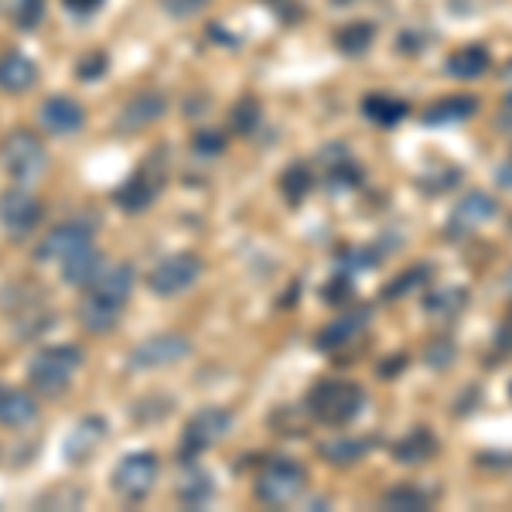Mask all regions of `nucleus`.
Returning <instances> with one entry per match:
<instances>
[{"mask_svg": "<svg viewBox=\"0 0 512 512\" xmlns=\"http://www.w3.org/2000/svg\"><path fill=\"white\" fill-rule=\"evenodd\" d=\"M130 294H134V270H130V263L103 267V274L86 287V294L79 301V325L93 335L113 332Z\"/></svg>", "mask_w": 512, "mask_h": 512, "instance_id": "obj_1", "label": "nucleus"}, {"mask_svg": "<svg viewBox=\"0 0 512 512\" xmlns=\"http://www.w3.org/2000/svg\"><path fill=\"white\" fill-rule=\"evenodd\" d=\"M308 414L325 427H345L366 407V390L352 379H318L304 396Z\"/></svg>", "mask_w": 512, "mask_h": 512, "instance_id": "obj_2", "label": "nucleus"}, {"mask_svg": "<svg viewBox=\"0 0 512 512\" xmlns=\"http://www.w3.org/2000/svg\"><path fill=\"white\" fill-rule=\"evenodd\" d=\"M82 362L86 359H82L79 345H72V342L48 345V349H41L28 366L31 390L41 396H62L72 383H76Z\"/></svg>", "mask_w": 512, "mask_h": 512, "instance_id": "obj_3", "label": "nucleus"}, {"mask_svg": "<svg viewBox=\"0 0 512 512\" xmlns=\"http://www.w3.org/2000/svg\"><path fill=\"white\" fill-rule=\"evenodd\" d=\"M0 164L18 185H28L35 181L41 171L48 168V147L35 130L28 127H14L7 130L4 140H0Z\"/></svg>", "mask_w": 512, "mask_h": 512, "instance_id": "obj_4", "label": "nucleus"}, {"mask_svg": "<svg viewBox=\"0 0 512 512\" xmlns=\"http://www.w3.org/2000/svg\"><path fill=\"white\" fill-rule=\"evenodd\" d=\"M308 485V472L291 458H270L256 475V499L263 506H287Z\"/></svg>", "mask_w": 512, "mask_h": 512, "instance_id": "obj_5", "label": "nucleus"}, {"mask_svg": "<svg viewBox=\"0 0 512 512\" xmlns=\"http://www.w3.org/2000/svg\"><path fill=\"white\" fill-rule=\"evenodd\" d=\"M161 461L154 451H130L120 458V465L113 468V489H117L120 499L127 502H144L147 495L154 492V482H158Z\"/></svg>", "mask_w": 512, "mask_h": 512, "instance_id": "obj_6", "label": "nucleus"}, {"mask_svg": "<svg viewBox=\"0 0 512 512\" xmlns=\"http://www.w3.org/2000/svg\"><path fill=\"white\" fill-rule=\"evenodd\" d=\"M233 427V414L226 407H202L198 414H192V420L185 424V434H181V461H195L202 451H209L212 444H219L222 437L229 434Z\"/></svg>", "mask_w": 512, "mask_h": 512, "instance_id": "obj_7", "label": "nucleus"}, {"mask_svg": "<svg viewBox=\"0 0 512 512\" xmlns=\"http://www.w3.org/2000/svg\"><path fill=\"white\" fill-rule=\"evenodd\" d=\"M164 154H168L164 147L151 151V158H147L144 168H140L137 175H130L117 192H113V202H117L123 212H144L147 205L158 198L161 181H164V164H168Z\"/></svg>", "mask_w": 512, "mask_h": 512, "instance_id": "obj_8", "label": "nucleus"}, {"mask_svg": "<svg viewBox=\"0 0 512 512\" xmlns=\"http://www.w3.org/2000/svg\"><path fill=\"white\" fill-rule=\"evenodd\" d=\"M198 277H202V260H198L195 253H171L154 263V270L147 274V287L158 297H178V294H185Z\"/></svg>", "mask_w": 512, "mask_h": 512, "instance_id": "obj_9", "label": "nucleus"}, {"mask_svg": "<svg viewBox=\"0 0 512 512\" xmlns=\"http://www.w3.org/2000/svg\"><path fill=\"white\" fill-rule=\"evenodd\" d=\"M185 355H192V338L181 335V332H161V335L144 338V342L127 355V366L130 369H164V366H175V362H181Z\"/></svg>", "mask_w": 512, "mask_h": 512, "instance_id": "obj_10", "label": "nucleus"}, {"mask_svg": "<svg viewBox=\"0 0 512 512\" xmlns=\"http://www.w3.org/2000/svg\"><path fill=\"white\" fill-rule=\"evenodd\" d=\"M45 219V205L38 195H31L28 188H11V192L0 195V226L7 229L14 239L28 236L38 229V222Z\"/></svg>", "mask_w": 512, "mask_h": 512, "instance_id": "obj_11", "label": "nucleus"}, {"mask_svg": "<svg viewBox=\"0 0 512 512\" xmlns=\"http://www.w3.org/2000/svg\"><path fill=\"white\" fill-rule=\"evenodd\" d=\"M89 243H93V226L82 222V219H65L38 243L35 260L38 263H62Z\"/></svg>", "mask_w": 512, "mask_h": 512, "instance_id": "obj_12", "label": "nucleus"}, {"mask_svg": "<svg viewBox=\"0 0 512 512\" xmlns=\"http://www.w3.org/2000/svg\"><path fill=\"white\" fill-rule=\"evenodd\" d=\"M495 216H499V202H495L489 192H478L475 188V192H465V198L451 209L444 233H448V239H461V236L475 233L478 226H485V222Z\"/></svg>", "mask_w": 512, "mask_h": 512, "instance_id": "obj_13", "label": "nucleus"}, {"mask_svg": "<svg viewBox=\"0 0 512 512\" xmlns=\"http://www.w3.org/2000/svg\"><path fill=\"white\" fill-rule=\"evenodd\" d=\"M164 113H168V96H164L161 89H140V93H134L123 103L117 127L123 134H137V130L158 123Z\"/></svg>", "mask_w": 512, "mask_h": 512, "instance_id": "obj_14", "label": "nucleus"}, {"mask_svg": "<svg viewBox=\"0 0 512 512\" xmlns=\"http://www.w3.org/2000/svg\"><path fill=\"white\" fill-rule=\"evenodd\" d=\"M38 120H41V127H45L48 134L72 137V134H79V130L86 127V110H82L72 96L55 93V96H48L45 103H41Z\"/></svg>", "mask_w": 512, "mask_h": 512, "instance_id": "obj_15", "label": "nucleus"}, {"mask_svg": "<svg viewBox=\"0 0 512 512\" xmlns=\"http://www.w3.org/2000/svg\"><path fill=\"white\" fill-rule=\"evenodd\" d=\"M41 417V407L35 393L21 390V386H0V427L24 431Z\"/></svg>", "mask_w": 512, "mask_h": 512, "instance_id": "obj_16", "label": "nucleus"}, {"mask_svg": "<svg viewBox=\"0 0 512 512\" xmlns=\"http://www.w3.org/2000/svg\"><path fill=\"white\" fill-rule=\"evenodd\" d=\"M318 161L325 164V181L332 192H345V188H359L362 185V168L352 161L349 147L345 144H332L321 147Z\"/></svg>", "mask_w": 512, "mask_h": 512, "instance_id": "obj_17", "label": "nucleus"}, {"mask_svg": "<svg viewBox=\"0 0 512 512\" xmlns=\"http://www.w3.org/2000/svg\"><path fill=\"white\" fill-rule=\"evenodd\" d=\"M369 315H373L369 308L345 311L342 318H335L332 325L318 332V349L321 352H335V349H345V345H352L355 338L362 335V328L369 325Z\"/></svg>", "mask_w": 512, "mask_h": 512, "instance_id": "obj_18", "label": "nucleus"}, {"mask_svg": "<svg viewBox=\"0 0 512 512\" xmlns=\"http://www.w3.org/2000/svg\"><path fill=\"white\" fill-rule=\"evenodd\" d=\"M38 82V62L28 59L21 52H4L0 55V93H28Z\"/></svg>", "mask_w": 512, "mask_h": 512, "instance_id": "obj_19", "label": "nucleus"}, {"mask_svg": "<svg viewBox=\"0 0 512 512\" xmlns=\"http://www.w3.org/2000/svg\"><path fill=\"white\" fill-rule=\"evenodd\" d=\"M437 451H441V441L434 437V431L424 424H417L393 444V461H400V465H424V461H431Z\"/></svg>", "mask_w": 512, "mask_h": 512, "instance_id": "obj_20", "label": "nucleus"}, {"mask_svg": "<svg viewBox=\"0 0 512 512\" xmlns=\"http://www.w3.org/2000/svg\"><path fill=\"white\" fill-rule=\"evenodd\" d=\"M478 113V96H468V93H454V96H444L431 103L424 110V127H448V123H465L472 120Z\"/></svg>", "mask_w": 512, "mask_h": 512, "instance_id": "obj_21", "label": "nucleus"}, {"mask_svg": "<svg viewBox=\"0 0 512 512\" xmlns=\"http://www.w3.org/2000/svg\"><path fill=\"white\" fill-rule=\"evenodd\" d=\"M489 69H492V55H489V48L478 45V41L451 52L448 62H444V72H448L451 79H482Z\"/></svg>", "mask_w": 512, "mask_h": 512, "instance_id": "obj_22", "label": "nucleus"}, {"mask_svg": "<svg viewBox=\"0 0 512 512\" xmlns=\"http://www.w3.org/2000/svg\"><path fill=\"white\" fill-rule=\"evenodd\" d=\"M362 117L379 123V127H396L410 117V106L403 103L400 96H390V93H369L362 99Z\"/></svg>", "mask_w": 512, "mask_h": 512, "instance_id": "obj_23", "label": "nucleus"}, {"mask_svg": "<svg viewBox=\"0 0 512 512\" xmlns=\"http://www.w3.org/2000/svg\"><path fill=\"white\" fill-rule=\"evenodd\" d=\"M99 274H103V256H99L93 243L82 246L79 253H72L69 260H62V277L72 287H89Z\"/></svg>", "mask_w": 512, "mask_h": 512, "instance_id": "obj_24", "label": "nucleus"}, {"mask_svg": "<svg viewBox=\"0 0 512 512\" xmlns=\"http://www.w3.org/2000/svg\"><path fill=\"white\" fill-rule=\"evenodd\" d=\"M373 448V441H366V437H335V441H321L318 444V454L328 461V465H355V461L366 458V451Z\"/></svg>", "mask_w": 512, "mask_h": 512, "instance_id": "obj_25", "label": "nucleus"}, {"mask_svg": "<svg viewBox=\"0 0 512 512\" xmlns=\"http://www.w3.org/2000/svg\"><path fill=\"white\" fill-rule=\"evenodd\" d=\"M431 502H434V492L420 489L414 482H400V485H393L390 492H383L379 506L393 509V512H420V509L431 506Z\"/></svg>", "mask_w": 512, "mask_h": 512, "instance_id": "obj_26", "label": "nucleus"}, {"mask_svg": "<svg viewBox=\"0 0 512 512\" xmlns=\"http://www.w3.org/2000/svg\"><path fill=\"white\" fill-rule=\"evenodd\" d=\"M373 41H376V28L369 21H349L335 31V48L342 55H352V59L366 55Z\"/></svg>", "mask_w": 512, "mask_h": 512, "instance_id": "obj_27", "label": "nucleus"}, {"mask_svg": "<svg viewBox=\"0 0 512 512\" xmlns=\"http://www.w3.org/2000/svg\"><path fill=\"white\" fill-rule=\"evenodd\" d=\"M465 308H468V287H437V291L424 297V311H431V315L444 321H454Z\"/></svg>", "mask_w": 512, "mask_h": 512, "instance_id": "obj_28", "label": "nucleus"}, {"mask_svg": "<svg viewBox=\"0 0 512 512\" xmlns=\"http://www.w3.org/2000/svg\"><path fill=\"white\" fill-rule=\"evenodd\" d=\"M311 188H315V178H311V168L301 161H294L291 168H284V175H280V195L287 198V205H301L304 198L311 195Z\"/></svg>", "mask_w": 512, "mask_h": 512, "instance_id": "obj_29", "label": "nucleus"}, {"mask_svg": "<svg viewBox=\"0 0 512 512\" xmlns=\"http://www.w3.org/2000/svg\"><path fill=\"white\" fill-rule=\"evenodd\" d=\"M427 280H431V263H414V267H407L400 277H393L390 284H386V291H383V301H396V297H403V294H410V291H417V287H424Z\"/></svg>", "mask_w": 512, "mask_h": 512, "instance_id": "obj_30", "label": "nucleus"}, {"mask_svg": "<svg viewBox=\"0 0 512 512\" xmlns=\"http://www.w3.org/2000/svg\"><path fill=\"white\" fill-rule=\"evenodd\" d=\"M212 482H209V475L205 472H198V468H192V472H185V478L178 482V499L185 502V506H192V509H198V506H205V502L212 499Z\"/></svg>", "mask_w": 512, "mask_h": 512, "instance_id": "obj_31", "label": "nucleus"}, {"mask_svg": "<svg viewBox=\"0 0 512 512\" xmlns=\"http://www.w3.org/2000/svg\"><path fill=\"white\" fill-rule=\"evenodd\" d=\"M379 256H386L383 246H352V250H345L338 256V274H362V270H373L379 263Z\"/></svg>", "mask_w": 512, "mask_h": 512, "instance_id": "obj_32", "label": "nucleus"}, {"mask_svg": "<svg viewBox=\"0 0 512 512\" xmlns=\"http://www.w3.org/2000/svg\"><path fill=\"white\" fill-rule=\"evenodd\" d=\"M260 120H263V106L256 96H243L233 110H229V127H233V134H253V130L260 127Z\"/></svg>", "mask_w": 512, "mask_h": 512, "instance_id": "obj_33", "label": "nucleus"}, {"mask_svg": "<svg viewBox=\"0 0 512 512\" xmlns=\"http://www.w3.org/2000/svg\"><path fill=\"white\" fill-rule=\"evenodd\" d=\"M192 147H195V154H202V158H219V154L226 151V134L216 127H202V130H195Z\"/></svg>", "mask_w": 512, "mask_h": 512, "instance_id": "obj_34", "label": "nucleus"}, {"mask_svg": "<svg viewBox=\"0 0 512 512\" xmlns=\"http://www.w3.org/2000/svg\"><path fill=\"white\" fill-rule=\"evenodd\" d=\"M41 18H45V0H18V7H14V24H18L21 31H35Z\"/></svg>", "mask_w": 512, "mask_h": 512, "instance_id": "obj_35", "label": "nucleus"}, {"mask_svg": "<svg viewBox=\"0 0 512 512\" xmlns=\"http://www.w3.org/2000/svg\"><path fill=\"white\" fill-rule=\"evenodd\" d=\"M209 4L212 0H161V11L171 14L175 21H188V18H195V14H202Z\"/></svg>", "mask_w": 512, "mask_h": 512, "instance_id": "obj_36", "label": "nucleus"}, {"mask_svg": "<svg viewBox=\"0 0 512 512\" xmlns=\"http://www.w3.org/2000/svg\"><path fill=\"white\" fill-rule=\"evenodd\" d=\"M106 69H110V59H106L103 52H89V55H82V59L76 62V76L82 82H96Z\"/></svg>", "mask_w": 512, "mask_h": 512, "instance_id": "obj_37", "label": "nucleus"}, {"mask_svg": "<svg viewBox=\"0 0 512 512\" xmlns=\"http://www.w3.org/2000/svg\"><path fill=\"white\" fill-rule=\"evenodd\" d=\"M424 362L441 373V369H448L451 362H454V345L448 342V338H441V342H431V345H427V352H424Z\"/></svg>", "mask_w": 512, "mask_h": 512, "instance_id": "obj_38", "label": "nucleus"}, {"mask_svg": "<svg viewBox=\"0 0 512 512\" xmlns=\"http://www.w3.org/2000/svg\"><path fill=\"white\" fill-rule=\"evenodd\" d=\"M352 287H355V280L349 274H338L332 284H325V301L328 304H345V301H352Z\"/></svg>", "mask_w": 512, "mask_h": 512, "instance_id": "obj_39", "label": "nucleus"}, {"mask_svg": "<svg viewBox=\"0 0 512 512\" xmlns=\"http://www.w3.org/2000/svg\"><path fill=\"white\" fill-rule=\"evenodd\" d=\"M396 48H400V55H420L424 52V35H417V31H403V35L396 38Z\"/></svg>", "mask_w": 512, "mask_h": 512, "instance_id": "obj_40", "label": "nucleus"}, {"mask_svg": "<svg viewBox=\"0 0 512 512\" xmlns=\"http://www.w3.org/2000/svg\"><path fill=\"white\" fill-rule=\"evenodd\" d=\"M65 4V11H72V14H79V18H86V14H93L103 7V0H62Z\"/></svg>", "mask_w": 512, "mask_h": 512, "instance_id": "obj_41", "label": "nucleus"}, {"mask_svg": "<svg viewBox=\"0 0 512 512\" xmlns=\"http://www.w3.org/2000/svg\"><path fill=\"white\" fill-rule=\"evenodd\" d=\"M400 369H407V355H393V359L379 362V376H386V379L400 376Z\"/></svg>", "mask_w": 512, "mask_h": 512, "instance_id": "obj_42", "label": "nucleus"}, {"mask_svg": "<svg viewBox=\"0 0 512 512\" xmlns=\"http://www.w3.org/2000/svg\"><path fill=\"white\" fill-rule=\"evenodd\" d=\"M267 4L277 7V11L284 14V21H297L304 14V11H297V7H294V0H267Z\"/></svg>", "mask_w": 512, "mask_h": 512, "instance_id": "obj_43", "label": "nucleus"}, {"mask_svg": "<svg viewBox=\"0 0 512 512\" xmlns=\"http://www.w3.org/2000/svg\"><path fill=\"white\" fill-rule=\"evenodd\" d=\"M495 345H499L502 352L512 355V321H506V325H499V332H495Z\"/></svg>", "mask_w": 512, "mask_h": 512, "instance_id": "obj_44", "label": "nucleus"}, {"mask_svg": "<svg viewBox=\"0 0 512 512\" xmlns=\"http://www.w3.org/2000/svg\"><path fill=\"white\" fill-rule=\"evenodd\" d=\"M495 181H499L502 188H509V192H512V158L499 164V171H495Z\"/></svg>", "mask_w": 512, "mask_h": 512, "instance_id": "obj_45", "label": "nucleus"}, {"mask_svg": "<svg viewBox=\"0 0 512 512\" xmlns=\"http://www.w3.org/2000/svg\"><path fill=\"white\" fill-rule=\"evenodd\" d=\"M502 130H512V93L506 96V113H502Z\"/></svg>", "mask_w": 512, "mask_h": 512, "instance_id": "obj_46", "label": "nucleus"}, {"mask_svg": "<svg viewBox=\"0 0 512 512\" xmlns=\"http://www.w3.org/2000/svg\"><path fill=\"white\" fill-rule=\"evenodd\" d=\"M335 4H355V0H335Z\"/></svg>", "mask_w": 512, "mask_h": 512, "instance_id": "obj_47", "label": "nucleus"}, {"mask_svg": "<svg viewBox=\"0 0 512 512\" xmlns=\"http://www.w3.org/2000/svg\"><path fill=\"white\" fill-rule=\"evenodd\" d=\"M509 396H512V386H509Z\"/></svg>", "mask_w": 512, "mask_h": 512, "instance_id": "obj_48", "label": "nucleus"}]
</instances>
